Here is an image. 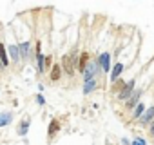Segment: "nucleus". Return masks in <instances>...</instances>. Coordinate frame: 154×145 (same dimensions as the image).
<instances>
[{
	"instance_id": "20",
	"label": "nucleus",
	"mask_w": 154,
	"mask_h": 145,
	"mask_svg": "<svg viewBox=\"0 0 154 145\" xmlns=\"http://www.w3.org/2000/svg\"><path fill=\"white\" fill-rule=\"evenodd\" d=\"M36 102H38V105H44V103H45V98H44L42 94H38V96H36Z\"/></svg>"
},
{
	"instance_id": "3",
	"label": "nucleus",
	"mask_w": 154,
	"mask_h": 145,
	"mask_svg": "<svg viewBox=\"0 0 154 145\" xmlns=\"http://www.w3.org/2000/svg\"><path fill=\"white\" fill-rule=\"evenodd\" d=\"M134 85H136V82H134V80H131V82L123 84V87H122V91H120V94H118V100L127 102V100H129V96L134 93Z\"/></svg>"
},
{
	"instance_id": "7",
	"label": "nucleus",
	"mask_w": 154,
	"mask_h": 145,
	"mask_svg": "<svg viewBox=\"0 0 154 145\" xmlns=\"http://www.w3.org/2000/svg\"><path fill=\"white\" fill-rule=\"evenodd\" d=\"M122 72H123V63H120V62H118V63L112 67V71H111V82H112V84L120 78Z\"/></svg>"
},
{
	"instance_id": "14",
	"label": "nucleus",
	"mask_w": 154,
	"mask_h": 145,
	"mask_svg": "<svg viewBox=\"0 0 154 145\" xmlns=\"http://www.w3.org/2000/svg\"><path fill=\"white\" fill-rule=\"evenodd\" d=\"M60 76H62V67H60L58 63H54V65H53V71H51V80H53V82H58Z\"/></svg>"
},
{
	"instance_id": "11",
	"label": "nucleus",
	"mask_w": 154,
	"mask_h": 145,
	"mask_svg": "<svg viewBox=\"0 0 154 145\" xmlns=\"http://www.w3.org/2000/svg\"><path fill=\"white\" fill-rule=\"evenodd\" d=\"M58 131H60V122H58V120H51L49 129H47V136H49V138H53Z\"/></svg>"
},
{
	"instance_id": "6",
	"label": "nucleus",
	"mask_w": 154,
	"mask_h": 145,
	"mask_svg": "<svg viewBox=\"0 0 154 145\" xmlns=\"http://www.w3.org/2000/svg\"><path fill=\"white\" fill-rule=\"evenodd\" d=\"M152 120H154V105H152V107H149V109L145 111V114H141V116H140L141 125H149Z\"/></svg>"
},
{
	"instance_id": "9",
	"label": "nucleus",
	"mask_w": 154,
	"mask_h": 145,
	"mask_svg": "<svg viewBox=\"0 0 154 145\" xmlns=\"http://www.w3.org/2000/svg\"><path fill=\"white\" fill-rule=\"evenodd\" d=\"M29 123H31V120H29V118L22 120V122L18 123V129H17V132H18L20 136H26V134H27V131H29Z\"/></svg>"
},
{
	"instance_id": "18",
	"label": "nucleus",
	"mask_w": 154,
	"mask_h": 145,
	"mask_svg": "<svg viewBox=\"0 0 154 145\" xmlns=\"http://www.w3.org/2000/svg\"><path fill=\"white\" fill-rule=\"evenodd\" d=\"M141 114H143V103H138V105L134 107V114H132V118H134V120H140Z\"/></svg>"
},
{
	"instance_id": "15",
	"label": "nucleus",
	"mask_w": 154,
	"mask_h": 145,
	"mask_svg": "<svg viewBox=\"0 0 154 145\" xmlns=\"http://www.w3.org/2000/svg\"><path fill=\"white\" fill-rule=\"evenodd\" d=\"M29 49H31L29 42H22V44L18 45V53H20V58H27V54H29Z\"/></svg>"
},
{
	"instance_id": "1",
	"label": "nucleus",
	"mask_w": 154,
	"mask_h": 145,
	"mask_svg": "<svg viewBox=\"0 0 154 145\" xmlns=\"http://www.w3.org/2000/svg\"><path fill=\"white\" fill-rule=\"evenodd\" d=\"M100 72V67H98V63L94 62V60H89V63L85 65V69H84V80L85 82H89V80H94L96 78V75Z\"/></svg>"
},
{
	"instance_id": "19",
	"label": "nucleus",
	"mask_w": 154,
	"mask_h": 145,
	"mask_svg": "<svg viewBox=\"0 0 154 145\" xmlns=\"http://www.w3.org/2000/svg\"><path fill=\"white\" fill-rule=\"evenodd\" d=\"M131 145H147V141H145L143 138H134V140L131 141Z\"/></svg>"
},
{
	"instance_id": "10",
	"label": "nucleus",
	"mask_w": 154,
	"mask_h": 145,
	"mask_svg": "<svg viewBox=\"0 0 154 145\" xmlns=\"http://www.w3.org/2000/svg\"><path fill=\"white\" fill-rule=\"evenodd\" d=\"M0 63H2L4 67H8L11 62H9V56H8V51H6V45L0 44Z\"/></svg>"
},
{
	"instance_id": "13",
	"label": "nucleus",
	"mask_w": 154,
	"mask_h": 145,
	"mask_svg": "<svg viewBox=\"0 0 154 145\" xmlns=\"http://www.w3.org/2000/svg\"><path fill=\"white\" fill-rule=\"evenodd\" d=\"M13 122V114L11 113H2L0 114V127H6Z\"/></svg>"
},
{
	"instance_id": "5",
	"label": "nucleus",
	"mask_w": 154,
	"mask_h": 145,
	"mask_svg": "<svg viewBox=\"0 0 154 145\" xmlns=\"http://www.w3.org/2000/svg\"><path fill=\"white\" fill-rule=\"evenodd\" d=\"M140 96H141V91H134L131 96H129V100L125 102V105H127V109H134L138 103H140Z\"/></svg>"
},
{
	"instance_id": "4",
	"label": "nucleus",
	"mask_w": 154,
	"mask_h": 145,
	"mask_svg": "<svg viewBox=\"0 0 154 145\" xmlns=\"http://www.w3.org/2000/svg\"><path fill=\"white\" fill-rule=\"evenodd\" d=\"M96 63H98V67L102 69V72H109V71H111V54H109V53H102V54L98 56Z\"/></svg>"
},
{
	"instance_id": "21",
	"label": "nucleus",
	"mask_w": 154,
	"mask_h": 145,
	"mask_svg": "<svg viewBox=\"0 0 154 145\" xmlns=\"http://www.w3.org/2000/svg\"><path fill=\"white\" fill-rule=\"evenodd\" d=\"M149 132H150V136L154 138V120H152V122L149 123Z\"/></svg>"
},
{
	"instance_id": "17",
	"label": "nucleus",
	"mask_w": 154,
	"mask_h": 145,
	"mask_svg": "<svg viewBox=\"0 0 154 145\" xmlns=\"http://www.w3.org/2000/svg\"><path fill=\"white\" fill-rule=\"evenodd\" d=\"M94 89H96V80H89V82H84V94H91Z\"/></svg>"
},
{
	"instance_id": "16",
	"label": "nucleus",
	"mask_w": 154,
	"mask_h": 145,
	"mask_svg": "<svg viewBox=\"0 0 154 145\" xmlns=\"http://www.w3.org/2000/svg\"><path fill=\"white\" fill-rule=\"evenodd\" d=\"M8 49H9V54H11V58H9V62H18V60H20V53H18V45H9Z\"/></svg>"
},
{
	"instance_id": "2",
	"label": "nucleus",
	"mask_w": 154,
	"mask_h": 145,
	"mask_svg": "<svg viewBox=\"0 0 154 145\" xmlns=\"http://www.w3.org/2000/svg\"><path fill=\"white\" fill-rule=\"evenodd\" d=\"M74 65H76V54H65L62 58V71L67 72V75H72L74 72Z\"/></svg>"
},
{
	"instance_id": "8",
	"label": "nucleus",
	"mask_w": 154,
	"mask_h": 145,
	"mask_svg": "<svg viewBox=\"0 0 154 145\" xmlns=\"http://www.w3.org/2000/svg\"><path fill=\"white\" fill-rule=\"evenodd\" d=\"M45 56L40 53V44H36V63H38V72H44V69H45Z\"/></svg>"
},
{
	"instance_id": "22",
	"label": "nucleus",
	"mask_w": 154,
	"mask_h": 145,
	"mask_svg": "<svg viewBox=\"0 0 154 145\" xmlns=\"http://www.w3.org/2000/svg\"><path fill=\"white\" fill-rule=\"evenodd\" d=\"M122 143H123V145H131V141H129L127 138H123V140H122Z\"/></svg>"
},
{
	"instance_id": "12",
	"label": "nucleus",
	"mask_w": 154,
	"mask_h": 145,
	"mask_svg": "<svg viewBox=\"0 0 154 145\" xmlns=\"http://www.w3.org/2000/svg\"><path fill=\"white\" fill-rule=\"evenodd\" d=\"M89 63V54L87 53H82L80 54V60H78V63H76V67H78V71H82L84 72V69H85V65Z\"/></svg>"
}]
</instances>
